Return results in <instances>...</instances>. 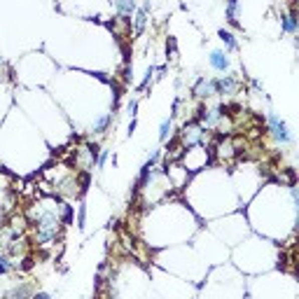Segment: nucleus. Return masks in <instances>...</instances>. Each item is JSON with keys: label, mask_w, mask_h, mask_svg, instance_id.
<instances>
[{"label": "nucleus", "mask_w": 299, "mask_h": 299, "mask_svg": "<svg viewBox=\"0 0 299 299\" xmlns=\"http://www.w3.org/2000/svg\"><path fill=\"white\" fill-rule=\"evenodd\" d=\"M147 10H150V5H145L136 12V31H143V26L147 24Z\"/></svg>", "instance_id": "9b49d317"}, {"label": "nucleus", "mask_w": 299, "mask_h": 299, "mask_svg": "<svg viewBox=\"0 0 299 299\" xmlns=\"http://www.w3.org/2000/svg\"><path fill=\"white\" fill-rule=\"evenodd\" d=\"M171 126H173V124H171V119H164L162 126H159V140H166V138L171 136Z\"/></svg>", "instance_id": "ddd939ff"}, {"label": "nucleus", "mask_w": 299, "mask_h": 299, "mask_svg": "<svg viewBox=\"0 0 299 299\" xmlns=\"http://www.w3.org/2000/svg\"><path fill=\"white\" fill-rule=\"evenodd\" d=\"M266 124H269V131H271L273 138H276L280 145H292V133H290L287 124L283 122L278 115L269 112V115H266Z\"/></svg>", "instance_id": "f257e3e1"}, {"label": "nucleus", "mask_w": 299, "mask_h": 299, "mask_svg": "<svg viewBox=\"0 0 299 299\" xmlns=\"http://www.w3.org/2000/svg\"><path fill=\"white\" fill-rule=\"evenodd\" d=\"M280 28H283V33L287 35H294L299 31V21L294 14H285V17H280Z\"/></svg>", "instance_id": "39448f33"}, {"label": "nucleus", "mask_w": 299, "mask_h": 299, "mask_svg": "<svg viewBox=\"0 0 299 299\" xmlns=\"http://www.w3.org/2000/svg\"><path fill=\"white\" fill-rule=\"evenodd\" d=\"M236 89H238V80L234 77V75H222V77L215 80V94L231 96Z\"/></svg>", "instance_id": "f03ea898"}, {"label": "nucleus", "mask_w": 299, "mask_h": 299, "mask_svg": "<svg viewBox=\"0 0 299 299\" xmlns=\"http://www.w3.org/2000/svg\"><path fill=\"white\" fill-rule=\"evenodd\" d=\"M220 40H222V45H224L227 49H229V52L238 49V42L234 40V35H231L229 31H220Z\"/></svg>", "instance_id": "6e6552de"}, {"label": "nucleus", "mask_w": 299, "mask_h": 299, "mask_svg": "<svg viewBox=\"0 0 299 299\" xmlns=\"http://www.w3.org/2000/svg\"><path fill=\"white\" fill-rule=\"evenodd\" d=\"M112 7L119 12V17H122V19H129L131 14L136 12V3H115Z\"/></svg>", "instance_id": "423d86ee"}, {"label": "nucleus", "mask_w": 299, "mask_h": 299, "mask_svg": "<svg viewBox=\"0 0 299 299\" xmlns=\"http://www.w3.org/2000/svg\"><path fill=\"white\" fill-rule=\"evenodd\" d=\"M208 63H211L213 70L224 73V70L229 68V56H227V52H220V49H215V52H211V56H208Z\"/></svg>", "instance_id": "7ed1b4c3"}, {"label": "nucleus", "mask_w": 299, "mask_h": 299, "mask_svg": "<svg viewBox=\"0 0 299 299\" xmlns=\"http://www.w3.org/2000/svg\"><path fill=\"white\" fill-rule=\"evenodd\" d=\"M31 292H33V287L28 285V283H24L21 287H14L12 292H10V299H26V297H31Z\"/></svg>", "instance_id": "0eeeda50"}, {"label": "nucleus", "mask_w": 299, "mask_h": 299, "mask_svg": "<svg viewBox=\"0 0 299 299\" xmlns=\"http://www.w3.org/2000/svg\"><path fill=\"white\" fill-rule=\"evenodd\" d=\"M194 94L199 96V98H211V96H215V80H206V77H201L197 84V89H194Z\"/></svg>", "instance_id": "20e7f679"}, {"label": "nucleus", "mask_w": 299, "mask_h": 299, "mask_svg": "<svg viewBox=\"0 0 299 299\" xmlns=\"http://www.w3.org/2000/svg\"><path fill=\"white\" fill-rule=\"evenodd\" d=\"M110 119H112V115L110 112H105L103 117H98L94 122V133H105V129H108V124H110Z\"/></svg>", "instance_id": "1a4fd4ad"}, {"label": "nucleus", "mask_w": 299, "mask_h": 299, "mask_svg": "<svg viewBox=\"0 0 299 299\" xmlns=\"http://www.w3.org/2000/svg\"><path fill=\"white\" fill-rule=\"evenodd\" d=\"M236 12H238V3H229V5H227V19H229V24H234V26H238Z\"/></svg>", "instance_id": "f8f14e48"}, {"label": "nucleus", "mask_w": 299, "mask_h": 299, "mask_svg": "<svg viewBox=\"0 0 299 299\" xmlns=\"http://www.w3.org/2000/svg\"><path fill=\"white\" fill-rule=\"evenodd\" d=\"M31 299H49V294L47 292H40V294H33Z\"/></svg>", "instance_id": "4468645a"}, {"label": "nucleus", "mask_w": 299, "mask_h": 299, "mask_svg": "<svg viewBox=\"0 0 299 299\" xmlns=\"http://www.w3.org/2000/svg\"><path fill=\"white\" fill-rule=\"evenodd\" d=\"M17 269V262H12V257L10 255H0V273H10V271H14Z\"/></svg>", "instance_id": "9d476101"}]
</instances>
